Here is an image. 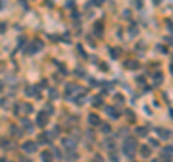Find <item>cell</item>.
<instances>
[{"mask_svg": "<svg viewBox=\"0 0 173 162\" xmlns=\"http://www.w3.org/2000/svg\"><path fill=\"white\" fill-rule=\"evenodd\" d=\"M110 159L113 162H118V156L116 155V152H110Z\"/></svg>", "mask_w": 173, "mask_h": 162, "instance_id": "31", "label": "cell"}, {"mask_svg": "<svg viewBox=\"0 0 173 162\" xmlns=\"http://www.w3.org/2000/svg\"><path fill=\"white\" fill-rule=\"evenodd\" d=\"M67 154H68V155H67V159L69 162H74L75 159L78 158V154H75V151L74 152H67Z\"/></svg>", "mask_w": 173, "mask_h": 162, "instance_id": "20", "label": "cell"}, {"mask_svg": "<svg viewBox=\"0 0 173 162\" xmlns=\"http://www.w3.org/2000/svg\"><path fill=\"white\" fill-rule=\"evenodd\" d=\"M136 148H137V142H136V139L127 138L123 142V152L127 155V156H128V158H131V156L134 155Z\"/></svg>", "mask_w": 173, "mask_h": 162, "instance_id": "1", "label": "cell"}, {"mask_svg": "<svg viewBox=\"0 0 173 162\" xmlns=\"http://www.w3.org/2000/svg\"><path fill=\"white\" fill-rule=\"evenodd\" d=\"M25 43H26V37L25 36H20L19 37V42H18V49H22V47L25 46Z\"/></svg>", "mask_w": 173, "mask_h": 162, "instance_id": "28", "label": "cell"}, {"mask_svg": "<svg viewBox=\"0 0 173 162\" xmlns=\"http://www.w3.org/2000/svg\"><path fill=\"white\" fill-rule=\"evenodd\" d=\"M136 134H137L139 136H147L148 129L144 128V126H139V128H136Z\"/></svg>", "mask_w": 173, "mask_h": 162, "instance_id": "16", "label": "cell"}, {"mask_svg": "<svg viewBox=\"0 0 173 162\" xmlns=\"http://www.w3.org/2000/svg\"><path fill=\"white\" fill-rule=\"evenodd\" d=\"M41 161L42 162H52L53 161V155L50 151H42L41 152Z\"/></svg>", "mask_w": 173, "mask_h": 162, "instance_id": "10", "label": "cell"}, {"mask_svg": "<svg viewBox=\"0 0 173 162\" xmlns=\"http://www.w3.org/2000/svg\"><path fill=\"white\" fill-rule=\"evenodd\" d=\"M128 32H130V35L133 36V35H137V33H139V29H137V26H136V24L133 23L130 27H128Z\"/></svg>", "mask_w": 173, "mask_h": 162, "instance_id": "24", "label": "cell"}, {"mask_svg": "<svg viewBox=\"0 0 173 162\" xmlns=\"http://www.w3.org/2000/svg\"><path fill=\"white\" fill-rule=\"evenodd\" d=\"M108 52H110V55H111V59H118V56H120V49H117V47H110L108 49Z\"/></svg>", "mask_w": 173, "mask_h": 162, "instance_id": "15", "label": "cell"}, {"mask_svg": "<svg viewBox=\"0 0 173 162\" xmlns=\"http://www.w3.org/2000/svg\"><path fill=\"white\" fill-rule=\"evenodd\" d=\"M150 143H151L153 146H159V142H157V141H154V139H150Z\"/></svg>", "mask_w": 173, "mask_h": 162, "instance_id": "38", "label": "cell"}, {"mask_svg": "<svg viewBox=\"0 0 173 162\" xmlns=\"http://www.w3.org/2000/svg\"><path fill=\"white\" fill-rule=\"evenodd\" d=\"M53 134L52 132H48V131H45V132H42L39 136H38V139H39V142L41 143H50V141H53Z\"/></svg>", "mask_w": 173, "mask_h": 162, "instance_id": "6", "label": "cell"}, {"mask_svg": "<svg viewBox=\"0 0 173 162\" xmlns=\"http://www.w3.org/2000/svg\"><path fill=\"white\" fill-rule=\"evenodd\" d=\"M150 154H151V152H150V148H148V146H141V155H143V156L147 158V156H150Z\"/></svg>", "mask_w": 173, "mask_h": 162, "instance_id": "25", "label": "cell"}, {"mask_svg": "<svg viewBox=\"0 0 173 162\" xmlns=\"http://www.w3.org/2000/svg\"><path fill=\"white\" fill-rule=\"evenodd\" d=\"M43 112H46L48 115H52V114L55 112V108H53L50 103H46V105L43 106Z\"/></svg>", "mask_w": 173, "mask_h": 162, "instance_id": "19", "label": "cell"}, {"mask_svg": "<svg viewBox=\"0 0 173 162\" xmlns=\"http://www.w3.org/2000/svg\"><path fill=\"white\" fill-rule=\"evenodd\" d=\"M0 103H1V106H6V105H7V100L1 98V99H0Z\"/></svg>", "mask_w": 173, "mask_h": 162, "instance_id": "39", "label": "cell"}, {"mask_svg": "<svg viewBox=\"0 0 173 162\" xmlns=\"http://www.w3.org/2000/svg\"><path fill=\"white\" fill-rule=\"evenodd\" d=\"M133 4H134V7L139 9V10L143 7V1H141V0H133Z\"/></svg>", "mask_w": 173, "mask_h": 162, "instance_id": "30", "label": "cell"}, {"mask_svg": "<svg viewBox=\"0 0 173 162\" xmlns=\"http://www.w3.org/2000/svg\"><path fill=\"white\" fill-rule=\"evenodd\" d=\"M61 142H62V146L67 149V152H74V151H75V146H76V143H75L74 139L64 138V139H61Z\"/></svg>", "mask_w": 173, "mask_h": 162, "instance_id": "5", "label": "cell"}, {"mask_svg": "<svg viewBox=\"0 0 173 162\" xmlns=\"http://www.w3.org/2000/svg\"><path fill=\"white\" fill-rule=\"evenodd\" d=\"M157 82V85H160L162 82H163V75L160 73V72H157L156 75H154V83Z\"/></svg>", "mask_w": 173, "mask_h": 162, "instance_id": "21", "label": "cell"}, {"mask_svg": "<svg viewBox=\"0 0 173 162\" xmlns=\"http://www.w3.org/2000/svg\"><path fill=\"white\" fill-rule=\"evenodd\" d=\"M10 134H12L15 138H20V136L23 135L22 129H20V128H18V126H15V125H12V126H10Z\"/></svg>", "mask_w": 173, "mask_h": 162, "instance_id": "14", "label": "cell"}, {"mask_svg": "<svg viewBox=\"0 0 173 162\" xmlns=\"http://www.w3.org/2000/svg\"><path fill=\"white\" fill-rule=\"evenodd\" d=\"M162 3V0H154V4H160Z\"/></svg>", "mask_w": 173, "mask_h": 162, "instance_id": "42", "label": "cell"}, {"mask_svg": "<svg viewBox=\"0 0 173 162\" xmlns=\"http://www.w3.org/2000/svg\"><path fill=\"white\" fill-rule=\"evenodd\" d=\"M0 162H9V161H6V158H0Z\"/></svg>", "mask_w": 173, "mask_h": 162, "instance_id": "43", "label": "cell"}, {"mask_svg": "<svg viewBox=\"0 0 173 162\" xmlns=\"http://www.w3.org/2000/svg\"><path fill=\"white\" fill-rule=\"evenodd\" d=\"M88 123H90L91 126H98L99 123H101V119H99V116L95 115V114H90V115H88Z\"/></svg>", "mask_w": 173, "mask_h": 162, "instance_id": "8", "label": "cell"}, {"mask_svg": "<svg viewBox=\"0 0 173 162\" xmlns=\"http://www.w3.org/2000/svg\"><path fill=\"white\" fill-rule=\"evenodd\" d=\"M105 112H107V115H110L113 119H118V118H120V114H118V111L116 109V106H107V108H105Z\"/></svg>", "mask_w": 173, "mask_h": 162, "instance_id": "9", "label": "cell"}, {"mask_svg": "<svg viewBox=\"0 0 173 162\" xmlns=\"http://www.w3.org/2000/svg\"><path fill=\"white\" fill-rule=\"evenodd\" d=\"M125 114L128 115V119H133V120H134V114H133L130 109H127V111H125Z\"/></svg>", "mask_w": 173, "mask_h": 162, "instance_id": "35", "label": "cell"}, {"mask_svg": "<svg viewBox=\"0 0 173 162\" xmlns=\"http://www.w3.org/2000/svg\"><path fill=\"white\" fill-rule=\"evenodd\" d=\"M27 52L30 53V55H33V53H38V52H41L43 47H45V43H43V40H41V39H33L29 45H27Z\"/></svg>", "mask_w": 173, "mask_h": 162, "instance_id": "2", "label": "cell"}, {"mask_svg": "<svg viewBox=\"0 0 173 162\" xmlns=\"http://www.w3.org/2000/svg\"><path fill=\"white\" fill-rule=\"evenodd\" d=\"M78 17H79V15H78L76 12H74V13H72V19H78Z\"/></svg>", "mask_w": 173, "mask_h": 162, "instance_id": "40", "label": "cell"}, {"mask_svg": "<svg viewBox=\"0 0 173 162\" xmlns=\"http://www.w3.org/2000/svg\"><path fill=\"white\" fill-rule=\"evenodd\" d=\"M3 88H4V83H3V82H1V80H0V92H1V91H3Z\"/></svg>", "mask_w": 173, "mask_h": 162, "instance_id": "41", "label": "cell"}, {"mask_svg": "<svg viewBox=\"0 0 173 162\" xmlns=\"http://www.w3.org/2000/svg\"><path fill=\"white\" fill-rule=\"evenodd\" d=\"M102 105V98H99V96H94L92 98V106H95V108H98Z\"/></svg>", "mask_w": 173, "mask_h": 162, "instance_id": "18", "label": "cell"}, {"mask_svg": "<svg viewBox=\"0 0 173 162\" xmlns=\"http://www.w3.org/2000/svg\"><path fill=\"white\" fill-rule=\"evenodd\" d=\"M156 134L160 136V139H167L170 136V131L163 129V128H156Z\"/></svg>", "mask_w": 173, "mask_h": 162, "instance_id": "11", "label": "cell"}, {"mask_svg": "<svg viewBox=\"0 0 173 162\" xmlns=\"http://www.w3.org/2000/svg\"><path fill=\"white\" fill-rule=\"evenodd\" d=\"M39 88H41V86H27L25 89V95L29 96V98H33V96L38 98L36 93H39Z\"/></svg>", "mask_w": 173, "mask_h": 162, "instance_id": "7", "label": "cell"}, {"mask_svg": "<svg viewBox=\"0 0 173 162\" xmlns=\"http://www.w3.org/2000/svg\"><path fill=\"white\" fill-rule=\"evenodd\" d=\"M19 162H32L29 158H25V156H19Z\"/></svg>", "mask_w": 173, "mask_h": 162, "instance_id": "36", "label": "cell"}, {"mask_svg": "<svg viewBox=\"0 0 173 162\" xmlns=\"http://www.w3.org/2000/svg\"><path fill=\"white\" fill-rule=\"evenodd\" d=\"M22 108H23V112H25V114H30V112H33V106H32V105L23 103V105H22Z\"/></svg>", "mask_w": 173, "mask_h": 162, "instance_id": "23", "label": "cell"}, {"mask_svg": "<svg viewBox=\"0 0 173 162\" xmlns=\"http://www.w3.org/2000/svg\"><path fill=\"white\" fill-rule=\"evenodd\" d=\"M124 66H127V68H130V69H137L140 65H139V62L137 60H127L125 63H124Z\"/></svg>", "mask_w": 173, "mask_h": 162, "instance_id": "17", "label": "cell"}, {"mask_svg": "<svg viewBox=\"0 0 173 162\" xmlns=\"http://www.w3.org/2000/svg\"><path fill=\"white\" fill-rule=\"evenodd\" d=\"M59 40H62V42H65V43H71V37H69V35L68 33H65V35H62L61 37H59Z\"/></svg>", "mask_w": 173, "mask_h": 162, "instance_id": "26", "label": "cell"}, {"mask_svg": "<svg viewBox=\"0 0 173 162\" xmlns=\"http://www.w3.org/2000/svg\"><path fill=\"white\" fill-rule=\"evenodd\" d=\"M1 6H3V4H1V0H0V9H1Z\"/></svg>", "mask_w": 173, "mask_h": 162, "instance_id": "44", "label": "cell"}, {"mask_svg": "<svg viewBox=\"0 0 173 162\" xmlns=\"http://www.w3.org/2000/svg\"><path fill=\"white\" fill-rule=\"evenodd\" d=\"M22 126H23V129L27 131V132H32V131H33V125H32V122H30L27 118H23V119H22Z\"/></svg>", "mask_w": 173, "mask_h": 162, "instance_id": "12", "label": "cell"}, {"mask_svg": "<svg viewBox=\"0 0 173 162\" xmlns=\"http://www.w3.org/2000/svg\"><path fill=\"white\" fill-rule=\"evenodd\" d=\"M101 132H104V134L111 132V126H110L108 123H102V126H101Z\"/></svg>", "mask_w": 173, "mask_h": 162, "instance_id": "27", "label": "cell"}, {"mask_svg": "<svg viewBox=\"0 0 173 162\" xmlns=\"http://www.w3.org/2000/svg\"><path fill=\"white\" fill-rule=\"evenodd\" d=\"M52 149H53V154H55V156H56V158H62V154L59 152V149H58V148H55V146H53Z\"/></svg>", "mask_w": 173, "mask_h": 162, "instance_id": "32", "label": "cell"}, {"mask_svg": "<svg viewBox=\"0 0 173 162\" xmlns=\"http://www.w3.org/2000/svg\"><path fill=\"white\" fill-rule=\"evenodd\" d=\"M75 73H76L78 76H84V72H82V69H76V70H75Z\"/></svg>", "mask_w": 173, "mask_h": 162, "instance_id": "37", "label": "cell"}, {"mask_svg": "<svg viewBox=\"0 0 173 162\" xmlns=\"http://www.w3.org/2000/svg\"><path fill=\"white\" fill-rule=\"evenodd\" d=\"M76 50H78V53H79V55H82V56H84L85 59L88 57V55H87V53L84 52V49H82V46H81V45H76Z\"/></svg>", "mask_w": 173, "mask_h": 162, "instance_id": "29", "label": "cell"}, {"mask_svg": "<svg viewBox=\"0 0 173 162\" xmlns=\"http://www.w3.org/2000/svg\"><path fill=\"white\" fill-rule=\"evenodd\" d=\"M102 3H104V0H92V1H91L92 6H101Z\"/></svg>", "mask_w": 173, "mask_h": 162, "instance_id": "33", "label": "cell"}, {"mask_svg": "<svg viewBox=\"0 0 173 162\" xmlns=\"http://www.w3.org/2000/svg\"><path fill=\"white\" fill-rule=\"evenodd\" d=\"M48 96H49L50 99H58V98H59V95H58V91H56V89H49Z\"/></svg>", "mask_w": 173, "mask_h": 162, "instance_id": "22", "label": "cell"}, {"mask_svg": "<svg viewBox=\"0 0 173 162\" xmlns=\"http://www.w3.org/2000/svg\"><path fill=\"white\" fill-rule=\"evenodd\" d=\"M48 120H49V115L46 114V112H39L38 116H36V123H38V126H41V128H45L46 125H48Z\"/></svg>", "mask_w": 173, "mask_h": 162, "instance_id": "3", "label": "cell"}, {"mask_svg": "<svg viewBox=\"0 0 173 162\" xmlns=\"http://www.w3.org/2000/svg\"><path fill=\"white\" fill-rule=\"evenodd\" d=\"M114 99H116V100H118V102H121V103L124 102V96H123V95H116V96H114Z\"/></svg>", "mask_w": 173, "mask_h": 162, "instance_id": "34", "label": "cell"}, {"mask_svg": "<svg viewBox=\"0 0 173 162\" xmlns=\"http://www.w3.org/2000/svg\"><path fill=\"white\" fill-rule=\"evenodd\" d=\"M22 149L25 151L26 154H33L38 151V143L33 142V141H26L25 143L22 145Z\"/></svg>", "mask_w": 173, "mask_h": 162, "instance_id": "4", "label": "cell"}, {"mask_svg": "<svg viewBox=\"0 0 173 162\" xmlns=\"http://www.w3.org/2000/svg\"><path fill=\"white\" fill-rule=\"evenodd\" d=\"M94 33H95L97 37H102V35H104V26H102V23H95V26H94Z\"/></svg>", "mask_w": 173, "mask_h": 162, "instance_id": "13", "label": "cell"}]
</instances>
